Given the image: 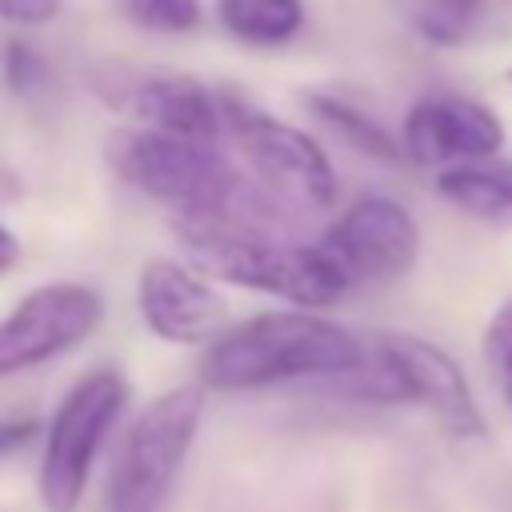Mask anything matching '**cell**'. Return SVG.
<instances>
[{
	"label": "cell",
	"mask_w": 512,
	"mask_h": 512,
	"mask_svg": "<svg viewBox=\"0 0 512 512\" xmlns=\"http://www.w3.org/2000/svg\"><path fill=\"white\" fill-rule=\"evenodd\" d=\"M220 108H224V132L276 196L304 208H324L336 200V172L324 148L304 128L284 124L280 116L244 100L232 88L220 92Z\"/></svg>",
	"instance_id": "cell-7"
},
{
	"label": "cell",
	"mask_w": 512,
	"mask_h": 512,
	"mask_svg": "<svg viewBox=\"0 0 512 512\" xmlns=\"http://www.w3.org/2000/svg\"><path fill=\"white\" fill-rule=\"evenodd\" d=\"M436 192L456 212L492 224L512 228V160H480V164H456L436 172Z\"/></svg>",
	"instance_id": "cell-13"
},
{
	"label": "cell",
	"mask_w": 512,
	"mask_h": 512,
	"mask_svg": "<svg viewBox=\"0 0 512 512\" xmlns=\"http://www.w3.org/2000/svg\"><path fill=\"white\" fill-rule=\"evenodd\" d=\"M368 360V344L316 312H260L224 328L200 356V388L252 392L288 380H348Z\"/></svg>",
	"instance_id": "cell-1"
},
{
	"label": "cell",
	"mask_w": 512,
	"mask_h": 512,
	"mask_svg": "<svg viewBox=\"0 0 512 512\" xmlns=\"http://www.w3.org/2000/svg\"><path fill=\"white\" fill-rule=\"evenodd\" d=\"M176 236L196 272L280 296L304 312L328 308L348 292L320 244L284 240L260 220H176Z\"/></svg>",
	"instance_id": "cell-2"
},
{
	"label": "cell",
	"mask_w": 512,
	"mask_h": 512,
	"mask_svg": "<svg viewBox=\"0 0 512 512\" xmlns=\"http://www.w3.org/2000/svg\"><path fill=\"white\" fill-rule=\"evenodd\" d=\"M204 388L180 384L160 392L132 420L108 480V512H160L176 488L184 456L200 432Z\"/></svg>",
	"instance_id": "cell-5"
},
{
	"label": "cell",
	"mask_w": 512,
	"mask_h": 512,
	"mask_svg": "<svg viewBox=\"0 0 512 512\" xmlns=\"http://www.w3.org/2000/svg\"><path fill=\"white\" fill-rule=\"evenodd\" d=\"M400 148L420 168H456V164H480L496 160L504 148V124L500 116L456 92H432L420 96L400 128Z\"/></svg>",
	"instance_id": "cell-10"
},
{
	"label": "cell",
	"mask_w": 512,
	"mask_h": 512,
	"mask_svg": "<svg viewBox=\"0 0 512 512\" xmlns=\"http://www.w3.org/2000/svg\"><path fill=\"white\" fill-rule=\"evenodd\" d=\"M0 76H4V84L12 92H28V88L40 84L44 64H40V56L24 40H8L4 44V56H0Z\"/></svg>",
	"instance_id": "cell-19"
},
{
	"label": "cell",
	"mask_w": 512,
	"mask_h": 512,
	"mask_svg": "<svg viewBox=\"0 0 512 512\" xmlns=\"http://www.w3.org/2000/svg\"><path fill=\"white\" fill-rule=\"evenodd\" d=\"M388 8L432 48H460L472 40L484 0H388Z\"/></svg>",
	"instance_id": "cell-16"
},
{
	"label": "cell",
	"mask_w": 512,
	"mask_h": 512,
	"mask_svg": "<svg viewBox=\"0 0 512 512\" xmlns=\"http://www.w3.org/2000/svg\"><path fill=\"white\" fill-rule=\"evenodd\" d=\"M304 104H308V112H312L336 140H344L352 152H360V156H368V160H376V164H396V160L404 156L400 140H396L372 112H364L360 104H352V100H344V96H336V92H308Z\"/></svg>",
	"instance_id": "cell-14"
},
{
	"label": "cell",
	"mask_w": 512,
	"mask_h": 512,
	"mask_svg": "<svg viewBox=\"0 0 512 512\" xmlns=\"http://www.w3.org/2000/svg\"><path fill=\"white\" fill-rule=\"evenodd\" d=\"M140 320L168 344H212L224 332V296L176 260H148L136 280Z\"/></svg>",
	"instance_id": "cell-11"
},
{
	"label": "cell",
	"mask_w": 512,
	"mask_h": 512,
	"mask_svg": "<svg viewBox=\"0 0 512 512\" xmlns=\"http://www.w3.org/2000/svg\"><path fill=\"white\" fill-rule=\"evenodd\" d=\"M140 28L152 32H192L200 24V0H116Z\"/></svg>",
	"instance_id": "cell-18"
},
{
	"label": "cell",
	"mask_w": 512,
	"mask_h": 512,
	"mask_svg": "<svg viewBox=\"0 0 512 512\" xmlns=\"http://www.w3.org/2000/svg\"><path fill=\"white\" fill-rule=\"evenodd\" d=\"M100 320H104V300L88 284L52 280L32 288L0 320V380L72 352L100 328Z\"/></svg>",
	"instance_id": "cell-8"
},
{
	"label": "cell",
	"mask_w": 512,
	"mask_h": 512,
	"mask_svg": "<svg viewBox=\"0 0 512 512\" xmlns=\"http://www.w3.org/2000/svg\"><path fill=\"white\" fill-rule=\"evenodd\" d=\"M216 16L240 44L276 48L304 28V0H216Z\"/></svg>",
	"instance_id": "cell-15"
},
{
	"label": "cell",
	"mask_w": 512,
	"mask_h": 512,
	"mask_svg": "<svg viewBox=\"0 0 512 512\" xmlns=\"http://www.w3.org/2000/svg\"><path fill=\"white\" fill-rule=\"evenodd\" d=\"M116 176L140 196L176 212V220H260L264 208L240 168L216 144L180 140L148 128H124L108 144Z\"/></svg>",
	"instance_id": "cell-3"
},
{
	"label": "cell",
	"mask_w": 512,
	"mask_h": 512,
	"mask_svg": "<svg viewBox=\"0 0 512 512\" xmlns=\"http://www.w3.org/2000/svg\"><path fill=\"white\" fill-rule=\"evenodd\" d=\"M16 260H20V240L8 224H0V272H8Z\"/></svg>",
	"instance_id": "cell-22"
},
{
	"label": "cell",
	"mask_w": 512,
	"mask_h": 512,
	"mask_svg": "<svg viewBox=\"0 0 512 512\" xmlns=\"http://www.w3.org/2000/svg\"><path fill=\"white\" fill-rule=\"evenodd\" d=\"M504 80H508V84H512V64H508V72H504Z\"/></svg>",
	"instance_id": "cell-23"
},
{
	"label": "cell",
	"mask_w": 512,
	"mask_h": 512,
	"mask_svg": "<svg viewBox=\"0 0 512 512\" xmlns=\"http://www.w3.org/2000/svg\"><path fill=\"white\" fill-rule=\"evenodd\" d=\"M316 244L340 268L348 288L392 284L416 264L420 228H416L412 212L400 200H392V196H360L336 216V224Z\"/></svg>",
	"instance_id": "cell-9"
},
{
	"label": "cell",
	"mask_w": 512,
	"mask_h": 512,
	"mask_svg": "<svg viewBox=\"0 0 512 512\" xmlns=\"http://www.w3.org/2000/svg\"><path fill=\"white\" fill-rule=\"evenodd\" d=\"M128 400V384L112 368H96L80 376L64 400L56 404L44 428V456H40V504L44 512H76L84 488L92 480V464L120 420Z\"/></svg>",
	"instance_id": "cell-6"
},
{
	"label": "cell",
	"mask_w": 512,
	"mask_h": 512,
	"mask_svg": "<svg viewBox=\"0 0 512 512\" xmlns=\"http://www.w3.org/2000/svg\"><path fill=\"white\" fill-rule=\"evenodd\" d=\"M64 0H0V20L16 28H44L60 16Z\"/></svg>",
	"instance_id": "cell-20"
},
{
	"label": "cell",
	"mask_w": 512,
	"mask_h": 512,
	"mask_svg": "<svg viewBox=\"0 0 512 512\" xmlns=\"http://www.w3.org/2000/svg\"><path fill=\"white\" fill-rule=\"evenodd\" d=\"M128 108L148 132L200 140V144H216V136L224 132L220 92L204 88L192 76H148L132 84Z\"/></svg>",
	"instance_id": "cell-12"
},
{
	"label": "cell",
	"mask_w": 512,
	"mask_h": 512,
	"mask_svg": "<svg viewBox=\"0 0 512 512\" xmlns=\"http://www.w3.org/2000/svg\"><path fill=\"white\" fill-rule=\"evenodd\" d=\"M480 352H484V368L504 400V408L512 412V300L496 304V312L484 324L480 336Z\"/></svg>",
	"instance_id": "cell-17"
},
{
	"label": "cell",
	"mask_w": 512,
	"mask_h": 512,
	"mask_svg": "<svg viewBox=\"0 0 512 512\" xmlns=\"http://www.w3.org/2000/svg\"><path fill=\"white\" fill-rule=\"evenodd\" d=\"M352 396L376 404H416L452 440H480L488 432L484 412L468 388L464 368L432 340L412 332H376L368 340V360L344 380Z\"/></svg>",
	"instance_id": "cell-4"
},
{
	"label": "cell",
	"mask_w": 512,
	"mask_h": 512,
	"mask_svg": "<svg viewBox=\"0 0 512 512\" xmlns=\"http://www.w3.org/2000/svg\"><path fill=\"white\" fill-rule=\"evenodd\" d=\"M32 432H36V420H8V424H0V456L20 448Z\"/></svg>",
	"instance_id": "cell-21"
}]
</instances>
